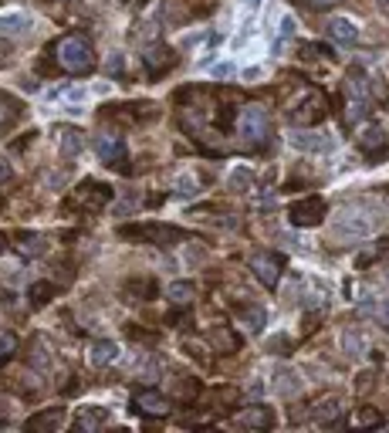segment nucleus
<instances>
[{
    "label": "nucleus",
    "mask_w": 389,
    "mask_h": 433,
    "mask_svg": "<svg viewBox=\"0 0 389 433\" xmlns=\"http://www.w3.org/2000/svg\"><path fill=\"white\" fill-rule=\"evenodd\" d=\"M54 58L61 64V71H68V75H89L91 68H95V54H91V44L85 34L61 38L58 48H54Z\"/></svg>",
    "instance_id": "1"
},
{
    "label": "nucleus",
    "mask_w": 389,
    "mask_h": 433,
    "mask_svg": "<svg viewBox=\"0 0 389 433\" xmlns=\"http://www.w3.org/2000/svg\"><path fill=\"white\" fill-rule=\"evenodd\" d=\"M237 132L244 136L254 149H261L264 142H268V136H271V129H268V115H264V109H258V105H247V109H241V119H237Z\"/></svg>",
    "instance_id": "2"
},
{
    "label": "nucleus",
    "mask_w": 389,
    "mask_h": 433,
    "mask_svg": "<svg viewBox=\"0 0 389 433\" xmlns=\"http://www.w3.org/2000/svg\"><path fill=\"white\" fill-rule=\"evenodd\" d=\"M122 237H139V241H149L156 247H169V244L183 241V230L180 227H169V224H132V227L118 230Z\"/></svg>",
    "instance_id": "3"
},
{
    "label": "nucleus",
    "mask_w": 389,
    "mask_h": 433,
    "mask_svg": "<svg viewBox=\"0 0 389 433\" xmlns=\"http://www.w3.org/2000/svg\"><path fill=\"white\" fill-rule=\"evenodd\" d=\"M108 200H112V190H108L105 183H98V179H85V183L75 190V196H71V206H75V210L98 214Z\"/></svg>",
    "instance_id": "4"
},
{
    "label": "nucleus",
    "mask_w": 389,
    "mask_h": 433,
    "mask_svg": "<svg viewBox=\"0 0 389 433\" xmlns=\"http://www.w3.org/2000/svg\"><path fill=\"white\" fill-rule=\"evenodd\" d=\"M373 230V216L359 214V210H342V214L332 220V234L342 237V241H359Z\"/></svg>",
    "instance_id": "5"
},
{
    "label": "nucleus",
    "mask_w": 389,
    "mask_h": 433,
    "mask_svg": "<svg viewBox=\"0 0 389 433\" xmlns=\"http://www.w3.org/2000/svg\"><path fill=\"white\" fill-rule=\"evenodd\" d=\"M95 153L105 166H112L118 173H129V153H126V142L118 136H98L95 139Z\"/></svg>",
    "instance_id": "6"
},
{
    "label": "nucleus",
    "mask_w": 389,
    "mask_h": 433,
    "mask_svg": "<svg viewBox=\"0 0 389 433\" xmlns=\"http://www.w3.org/2000/svg\"><path fill=\"white\" fill-rule=\"evenodd\" d=\"M325 200L322 196H305V200H298V204H291V210H288V216H291V224L295 227H318L325 220Z\"/></svg>",
    "instance_id": "7"
},
{
    "label": "nucleus",
    "mask_w": 389,
    "mask_h": 433,
    "mask_svg": "<svg viewBox=\"0 0 389 433\" xmlns=\"http://www.w3.org/2000/svg\"><path fill=\"white\" fill-rule=\"evenodd\" d=\"M251 271H254V278H258L264 288H278L281 271H285V261H281L278 254L258 251V254H251Z\"/></svg>",
    "instance_id": "8"
},
{
    "label": "nucleus",
    "mask_w": 389,
    "mask_h": 433,
    "mask_svg": "<svg viewBox=\"0 0 389 433\" xmlns=\"http://www.w3.org/2000/svg\"><path fill=\"white\" fill-rule=\"evenodd\" d=\"M143 64L146 71H149V78H163L176 64V58H173V48L169 44H163V41H153L149 48H143Z\"/></svg>",
    "instance_id": "9"
},
{
    "label": "nucleus",
    "mask_w": 389,
    "mask_h": 433,
    "mask_svg": "<svg viewBox=\"0 0 389 433\" xmlns=\"http://www.w3.org/2000/svg\"><path fill=\"white\" fill-rule=\"evenodd\" d=\"M325 115H328V99H325L322 91H311L305 102H298V109L291 112V122L295 126H315V122H322Z\"/></svg>",
    "instance_id": "10"
},
{
    "label": "nucleus",
    "mask_w": 389,
    "mask_h": 433,
    "mask_svg": "<svg viewBox=\"0 0 389 433\" xmlns=\"http://www.w3.org/2000/svg\"><path fill=\"white\" fill-rule=\"evenodd\" d=\"M132 409L156 420V417H166L169 413V399L163 393H156V389H139V393L132 396Z\"/></svg>",
    "instance_id": "11"
},
{
    "label": "nucleus",
    "mask_w": 389,
    "mask_h": 433,
    "mask_svg": "<svg viewBox=\"0 0 389 433\" xmlns=\"http://www.w3.org/2000/svg\"><path fill=\"white\" fill-rule=\"evenodd\" d=\"M61 423H65V407H51V409H41V413H34V417H31L24 427L31 433H54Z\"/></svg>",
    "instance_id": "12"
},
{
    "label": "nucleus",
    "mask_w": 389,
    "mask_h": 433,
    "mask_svg": "<svg viewBox=\"0 0 389 433\" xmlns=\"http://www.w3.org/2000/svg\"><path fill=\"white\" fill-rule=\"evenodd\" d=\"M34 31V21L27 14H0V38H24Z\"/></svg>",
    "instance_id": "13"
},
{
    "label": "nucleus",
    "mask_w": 389,
    "mask_h": 433,
    "mask_svg": "<svg viewBox=\"0 0 389 433\" xmlns=\"http://www.w3.org/2000/svg\"><path fill=\"white\" fill-rule=\"evenodd\" d=\"M58 146H61V156L75 159V156L85 149V136H81V129L61 126V129H58Z\"/></svg>",
    "instance_id": "14"
},
{
    "label": "nucleus",
    "mask_w": 389,
    "mask_h": 433,
    "mask_svg": "<svg viewBox=\"0 0 389 433\" xmlns=\"http://www.w3.org/2000/svg\"><path fill=\"white\" fill-rule=\"evenodd\" d=\"M325 34H328L332 41H338V44H355V41H359V31H355V27H352V21H345V17L328 21Z\"/></svg>",
    "instance_id": "15"
},
{
    "label": "nucleus",
    "mask_w": 389,
    "mask_h": 433,
    "mask_svg": "<svg viewBox=\"0 0 389 433\" xmlns=\"http://www.w3.org/2000/svg\"><path fill=\"white\" fill-rule=\"evenodd\" d=\"M166 298H169V305L173 308H186V305H193L196 302V288L190 284V281H173Z\"/></svg>",
    "instance_id": "16"
},
{
    "label": "nucleus",
    "mask_w": 389,
    "mask_h": 433,
    "mask_svg": "<svg viewBox=\"0 0 389 433\" xmlns=\"http://www.w3.org/2000/svg\"><path fill=\"white\" fill-rule=\"evenodd\" d=\"M241 423L251 427V430H271V427H274V413H271V407H251V409H244Z\"/></svg>",
    "instance_id": "17"
},
{
    "label": "nucleus",
    "mask_w": 389,
    "mask_h": 433,
    "mask_svg": "<svg viewBox=\"0 0 389 433\" xmlns=\"http://www.w3.org/2000/svg\"><path fill=\"white\" fill-rule=\"evenodd\" d=\"M105 420H108V413H105V409H98V407L89 409V407H85V409H81V413L75 417V430H78V433H95Z\"/></svg>",
    "instance_id": "18"
},
{
    "label": "nucleus",
    "mask_w": 389,
    "mask_h": 433,
    "mask_svg": "<svg viewBox=\"0 0 389 433\" xmlns=\"http://www.w3.org/2000/svg\"><path fill=\"white\" fill-rule=\"evenodd\" d=\"M315 420H318V427H335V423L342 420V403H338L335 396H332V399H322V403L315 407Z\"/></svg>",
    "instance_id": "19"
},
{
    "label": "nucleus",
    "mask_w": 389,
    "mask_h": 433,
    "mask_svg": "<svg viewBox=\"0 0 389 433\" xmlns=\"http://www.w3.org/2000/svg\"><path fill=\"white\" fill-rule=\"evenodd\" d=\"M21 112H24V109H21V102H17V99L0 95V132H7V129H11L14 122L21 119Z\"/></svg>",
    "instance_id": "20"
},
{
    "label": "nucleus",
    "mask_w": 389,
    "mask_h": 433,
    "mask_svg": "<svg viewBox=\"0 0 389 433\" xmlns=\"http://www.w3.org/2000/svg\"><path fill=\"white\" fill-rule=\"evenodd\" d=\"M116 342H91L89 345V362L91 366H108V362H112V359H116Z\"/></svg>",
    "instance_id": "21"
},
{
    "label": "nucleus",
    "mask_w": 389,
    "mask_h": 433,
    "mask_svg": "<svg viewBox=\"0 0 389 433\" xmlns=\"http://www.w3.org/2000/svg\"><path fill=\"white\" fill-rule=\"evenodd\" d=\"M383 146H386V132H383V129H376V126L365 129L363 136H359V149H363L365 156H376Z\"/></svg>",
    "instance_id": "22"
},
{
    "label": "nucleus",
    "mask_w": 389,
    "mask_h": 433,
    "mask_svg": "<svg viewBox=\"0 0 389 433\" xmlns=\"http://www.w3.org/2000/svg\"><path fill=\"white\" fill-rule=\"evenodd\" d=\"M17 251L21 254H44L48 251V241L41 237V234H17Z\"/></svg>",
    "instance_id": "23"
},
{
    "label": "nucleus",
    "mask_w": 389,
    "mask_h": 433,
    "mask_svg": "<svg viewBox=\"0 0 389 433\" xmlns=\"http://www.w3.org/2000/svg\"><path fill=\"white\" fill-rule=\"evenodd\" d=\"M207 339L217 345L221 352H237V349H241V339H237L233 332H227V329H210Z\"/></svg>",
    "instance_id": "24"
},
{
    "label": "nucleus",
    "mask_w": 389,
    "mask_h": 433,
    "mask_svg": "<svg viewBox=\"0 0 389 433\" xmlns=\"http://www.w3.org/2000/svg\"><path fill=\"white\" fill-rule=\"evenodd\" d=\"M227 186H231L233 193H247L251 186H254V173L247 169V166H237L231 173V179H227Z\"/></svg>",
    "instance_id": "25"
},
{
    "label": "nucleus",
    "mask_w": 389,
    "mask_h": 433,
    "mask_svg": "<svg viewBox=\"0 0 389 433\" xmlns=\"http://www.w3.org/2000/svg\"><path fill=\"white\" fill-rule=\"evenodd\" d=\"M51 294H54V284H48V281H38V284H31L27 298H31V305H34V308H41V305H48V302H51Z\"/></svg>",
    "instance_id": "26"
},
{
    "label": "nucleus",
    "mask_w": 389,
    "mask_h": 433,
    "mask_svg": "<svg viewBox=\"0 0 389 433\" xmlns=\"http://www.w3.org/2000/svg\"><path fill=\"white\" fill-rule=\"evenodd\" d=\"M342 345H345V352H349V356H363V349H365L363 332H359V329H345V335H342Z\"/></svg>",
    "instance_id": "27"
},
{
    "label": "nucleus",
    "mask_w": 389,
    "mask_h": 433,
    "mask_svg": "<svg viewBox=\"0 0 389 433\" xmlns=\"http://www.w3.org/2000/svg\"><path fill=\"white\" fill-rule=\"evenodd\" d=\"M355 427H383V413H379L376 407H359V413H355Z\"/></svg>",
    "instance_id": "28"
},
{
    "label": "nucleus",
    "mask_w": 389,
    "mask_h": 433,
    "mask_svg": "<svg viewBox=\"0 0 389 433\" xmlns=\"http://www.w3.org/2000/svg\"><path fill=\"white\" fill-rule=\"evenodd\" d=\"M210 403H213V409H227L231 407V403H237V389H233V386H227V389H213V393H210Z\"/></svg>",
    "instance_id": "29"
},
{
    "label": "nucleus",
    "mask_w": 389,
    "mask_h": 433,
    "mask_svg": "<svg viewBox=\"0 0 389 433\" xmlns=\"http://www.w3.org/2000/svg\"><path fill=\"white\" fill-rule=\"evenodd\" d=\"M241 319H244V325H247L251 332H261V329H264V312H261V305L244 308V312H241Z\"/></svg>",
    "instance_id": "30"
},
{
    "label": "nucleus",
    "mask_w": 389,
    "mask_h": 433,
    "mask_svg": "<svg viewBox=\"0 0 389 433\" xmlns=\"http://www.w3.org/2000/svg\"><path fill=\"white\" fill-rule=\"evenodd\" d=\"M14 352H17V335L7 329H0V362H7Z\"/></svg>",
    "instance_id": "31"
},
{
    "label": "nucleus",
    "mask_w": 389,
    "mask_h": 433,
    "mask_svg": "<svg viewBox=\"0 0 389 433\" xmlns=\"http://www.w3.org/2000/svg\"><path fill=\"white\" fill-rule=\"evenodd\" d=\"M274 389H278L281 396L298 393V379H295V372H281V376H278V382H274Z\"/></svg>",
    "instance_id": "32"
},
{
    "label": "nucleus",
    "mask_w": 389,
    "mask_h": 433,
    "mask_svg": "<svg viewBox=\"0 0 389 433\" xmlns=\"http://www.w3.org/2000/svg\"><path fill=\"white\" fill-rule=\"evenodd\" d=\"M291 142H295L298 149H325V146H328L325 139H315V132H301V136H295Z\"/></svg>",
    "instance_id": "33"
},
{
    "label": "nucleus",
    "mask_w": 389,
    "mask_h": 433,
    "mask_svg": "<svg viewBox=\"0 0 389 433\" xmlns=\"http://www.w3.org/2000/svg\"><path fill=\"white\" fill-rule=\"evenodd\" d=\"M196 190H200V179H196V176H180V179H176V193H183V196H193Z\"/></svg>",
    "instance_id": "34"
},
{
    "label": "nucleus",
    "mask_w": 389,
    "mask_h": 433,
    "mask_svg": "<svg viewBox=\"0 0 389 433\" xmlns=\"http://www.w3.org/2000/svg\"><path fill=\"white\" fill-rule=\"evenodd\" d=\"M345 89H349V91H359V95H363V91H365V75H363V71H355V68H352L349 78H345Z\"/></svg>",
    "instance_id": "35"
},
{
    "label": "nucleus",
    "mask_w": 389,
    "mask_h": 433,
    "mask_svg": "<svg viewBox=\"0 0 389 433\" xmlns=\"http://www.w3.org/2000/svg\"><path fill=\"white\" fill-rule=\"evenodd\" d=\"M126 294H153V281H132Z\"/></svg>",
    "instance_id": "36"
},
{
    "label": "nucleus",
    "mask_w": 389,
    "mask_h": 433,
    "mask_svg": "<svg viewBox=\"0 0 389 433\" xmlns=\"http://www.w3.org/2000/svg\"><path fill=\"white\" fill-rule=\"evenodd\" d=\"M363 115H365V102H349V122L363 119Z\"/></svg>",
    "instance_id": "37"
},
{
    "label": "nucleus",
    "mask_w": 389,
    "mask_h": 433,
    "mask_svg": "<svg viewBox=\"0 0 389 433\" xmlns=\"http://www.w3.org/2000/svg\"><path fill=\"white\" fill-rule=\"evenodd\" d=\"M105 71H108V75L122 71V54H112V58H108V64H105Z\"/></svg>",
    "instance_id": "38"
},
{
    "label": "nucleus",
    "mask_w": 389,
    "mask_h": 433,
    "mask_svg": "<svg viewBox=\"0 0 389 433\" xmlns=\"http://www.w3.org/2000/svg\"><path fill=\"white\" fill-rule=\"evenodd\" d=\"M305 4H308L311 11H325V7H335L338 0H305Z\"/></svg>",
    "instance_id": "39"
},
{
    "label": "nucleus",
    "mask_w": 389,
    "mask_h": 433,
    "mask_svg": "<svg viewBox=\"0 0 389 433\" xmlns=\"http://www.w3.org/2000/svg\"><path fill=\"white\" fill-rule=\"evenodd\" d=\"M7 61H11V44H7V41H0V68H4Z\"/></svg>",
    "instance_id": "40"
},
{
    "label": "nucleus",
    "mask_w": 389,
    "mask_h": 433,
    "mask_svg": "<svg viewBox=\"0 0 389 433\" xmlns=\"http://www.w3.org/2000/svg\"><path fill=\"white\" fill-rule=\"evenodd\" d=\"M7 179H11V163L0 156V183H7Z\"/></svg>",
    "instance_id": "41"
},
{
    "label": "nucleus",
    "mask_w": 389,
    "mask_h": 433,
    "mask_svg": "<svg viewBox=\"0 0 389 433\" xmlns=\"http://www.w3.org/2000/svg\"><path fill=\"white\" fill-rule=\"evenodd\" d=\"M379 322H383V329H389V302L379 308Z\"/></svg>",
    "instance_id": "42"
},
{
    "label": "nucleus",
    "mask_w": 389,
    "mask_h": 433,
    "mask_svg": "<svg viewBox=\"0 0 389 433\" xmlns=\"http://www.w3.org/2000/svg\"><path fill=\"white\" fill-rule=\"evenodd\" d=\"M231 71H233L231 64H221V68H217V78H227V75H231Z\"/></svg>",
    "instance_id": "43"
},
{
    "label": "nucleus",
    "mask_w": 389,
    "mask_h": 433,
    "mask_svg": "<svg viewBox=\"0 0 389 433\" xmlns=\"http://www.w3.org/2000/svg\"><path fill=\"white\" fill-rule=\"evenodd\" d=\"M4 251H7V237L0 234V254H4Z\"/></svg>",
    "instance_id": "44"
},
{
    "label": "nucleus",
    "mask_w": 389,
    "mask_h": 433,
    "mask_svg": "<svg viewBox=\"0 0 389 433\" xmlns=\"http://www.w3.org/2000/svg\"><path fill=\"white\" fill-rule=\"evenodd\" d=\"M379 4H383V7H389V0H379Z\"/></svg>",
    "instance_id": "45"
},
{
    "label": "nucleus",
    "mask_w": 389,
    "mask_h": 433,
    "mask_svg": "<svg viewBox=\"0 0 389 433\" xmlns=\"http://www.w3.org/2000/svg\"><path fill=\"white\" fill-rule=\"evenodd\" d=\"M136 4H149V0H136Z\"/></svg>",
    "instance_id": "46"
},
{
    "label": "nucleus",
    "mask_w": 389,
    "mask_h": 433,
    "mask_svg": "<svg viewBox=\"0 0 389 433\" xmlns=\"http://www.w3.org/2000/svg\"><path fill=\"white\" fill-rule=\"evenodd\" d=\"M386 281H389V278H386Z\"/></svg>",
    "instance_id": "47"
}]
</instances>
